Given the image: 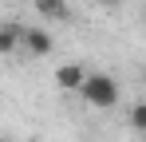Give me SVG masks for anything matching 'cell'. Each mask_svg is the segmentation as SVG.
<instances>
[{
	"label": "cell",
	"mask_w": 146,
	"mask_h": 142,
	"mask_svg": "<svg viewBox=\"0 0 146 142\" xmlns=\"http://www.w3.org/2000/svg\"><path fill=\"white\" fill-rule=\"evenodd\" d=\"M75 95H79L87 107H95V111H111V107L119 103L122 87H119V79L107 75V71H87V79L79 83V91H75Z\"/></svg>",
	"instance_id": "6da1fadb"
},
{
	"label": "cell",
	"mask_w": 146,
	"mask_h": 142,
	"mask_svg": "<svg viewBox=\"0 0 146 142\" xmlns=\"http://www.w3.org/2000/svg\"><path fill=\"white\" fill-rule=\"evenodd\" d=\"M142 83H146V67H142Z\"/></svg>",
	"instance_id": "ba28073f"
},
{
	"label": "cell",
	"mask_w": 146,
	"mask_h": 142,
	"mask_svg": "<svg viewBox=\"0 0 146 142\" xmlns=\"http://www.w3.org/2000/svg\"><path fill=\"white\" fill-rule=\"evenodd\" d=\"M36 4V12L44 16V20H51V24H67L71 20V4L67 0H32Z\"/></svg>",
	"instance_id": "277c9868"
},
{
	"label": "cell",
	"mask_w": 146,
	"mask_h": 142,
	"mask_svg": "<svg viewBox=\"0 0 146 142\" xmlns=\"http://www.w3.org/2000/svg\"><path fill=\"white\" fill-rule=\"evenodd\" d=\"M20 32H24V24H0V55H12V51H20Z\"/></svg>",
	"instance_id": "5b68a950"
},
{
	"label": "cell",
	"mask_w": 146,
	"mask_h": 142,
	"mask_svg": "<svg viewBox=\"0 0 146 142\" xmlns=\"http://www.w3.org/2000/svg\"><path fill=\"white\" fill-rule=\"evenodd\" d=\"M130 130H138V134L146 130V99H138V103L130 107Z\"/></svg>",
	"instance_id": "8992f818"
},
{
	"label": "cell",
	"mask_w": 146,
	"mask_h": 142,
	"mask_svg": "<svg viewBox=\"0 0 146 142\" xmlns=\"http://www.w3.org/2000/svg\"><path fill=\"white\" fill-rule=\"evenodd\" d=\"M83 79H87V63H63V67H55V87L59 91H79Z\"/></svg>",
	"instance_id": "3957f363"
},
{
	"label": "cell",
	"mask_w": 146,
	"mask_h": 142,
	"mask_svg": "<svg viewBox=\"0 0 146 142\" xmlns=\"http://www.w3.org/2000/svg\"><path fill=\"white\" fill-rule=\"evenodd\" d=\"M20 51L36 55V59H44V55L55 51V36H51L48 28H24V32H20Z\"/></svg>",
	"instance_id": "7a4b0ae2"
},
{
	"label": "cell",
	"mask_w": 146,
	"mask_h": 142,
	"mask_svg": "<svg viewBox=\"0 0 146 142\" xmlns=\"http://www.w3.org/2000/svg\"><path fill=\"white\" fill-rule=\"evenodd\" d=\"M142 142H146V130H142Z\"/></svg>",
	"instance_id": "9c48e42d"
},
{
	"label": "cell",
	"mask_w": 146,
	"mask_h": 142,
	"mask_svg": "<svg viewBox=\"0 0 146 142\" xmlns=\"http://www.w3.org/2000/svg\"><path fill=\"white\" fill-rule=\"evenodd\" d=\"M95 4H99V8H107V12H119V8H122V0H95Z\"/></svg>",
	"instance_id": "52a82bcc"
}]
</instances>
